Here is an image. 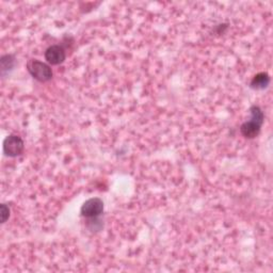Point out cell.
Here are the masks:
<instances>
[{
    "mask_svg": "<svg viewBox=\"0 0 273 273\" xmlns=\"http://www.w3.org/2000/svg\"><path fill=\"white\" fill-rule=\"evenodd\" d=\"M81 215L85 218H95L103 214L104 202L99 198H93L84 202L81 207Z\"/></svg>",
    "mask_w": 273,
    "mask_h": 273,
    "instance_id": "7a4b0ae2",
    "label": "cell"
},
{
    "mask_svg": "<svg viewBox=\"0 0 273 273\" xmlns=\"http://www.w3.org/2000/svg\"><path fill=\"white\" fill-rule=\"evenodd\" d=\"M28 70L30 75L41 82L49 81L52 78L51 68L44 62L38 60H31L28 63Z\"/></svg>",
    "mask_w": 273,
    "mask_h": 273,
    "instance_id": "6da1fadb",
    "label": "cell"
},
{
    "mask_svg": "<svg viewBox=\"0 0 273 273\" xmlns=\"http://www.w3.org/2000/svg\"><path fill=\"white\" fill-rule=\"evenodd\" d=\"M24 141L17 136H9L4 142V152L9 157L20 156L24 151Z\"/></svg>",
    "mask_w": 273,
    "mask_h": 273,
    "instance_id": "3957f363",
    "label": "cell"
},
{
    "mask_svg": "<svg viewBox=\"0 0 273 273\" xmlns=\"http://www.w3.org/2000/svg\"><path fill=\"white\" fill-rule=\"evenodd\" d=\"M270 83V77L267 73H258L255 75L251 81V87L254 90H262Z\"/></svg>",
    "mask_w": 273,
    "mask_h": 273,
    "instance_id": "8992f818",
    "label": "cell"
},
{
    "mask_svg": "<svg viewBox=\"0 0 273 273\" xmlns=\"http://www.w3.org/2000/svg\"><path fill=\"white\" fill-rule=\"evenodd\" d=\"M65 51L60 45H52L45 51V59L51 65L61 64L65 60Z\"/></svg>",
    "mask_w": 273,
    "mask_h": 273,
    "instance_id": "277c9868",
    "label": "cell"
},
{
    "mask_svg": "<svg viewBox=\"0 0 273 273\" xmlns=\"http://www.w3.org/2000/svg\"><path fill=\"white\" fill-rule=\"evenodd\" d=\"M261 125L262 124H260V123L251 119L250 121L243 123L240 127V131L243 137L248 139H253L258 136Z\"/></svg>",
    "mask_w": 273,
    "mask_h": 273,
    "instance_id": "5b68a950",
    "label": "cell"
},
{
    "mask_svg": "<svg viewBox=\"0 0 273 273\" xmlns=\"http://www.w3.org/2000/svg\"><path fill=\"white\" fill-rule=\"evenodd\" d=\"M15 64V59L11 55H7L2 58V70L5 73V70L11 69Z\"/></svg>",
    "mask_w": 273,
    "mask_h": 273,
    "instance_id": "52a82bcc",
    "label": "cell"
},
{
    "mask_svg": "<svg viewBox=\"0 0 273 273\" xmlns=\"http://www.w3.org/2000/svg\"><path fill=\"white\" fill-rule=\"evenodd\" d=\"M10 217V209L7 207L5 204L2 205V222L5 223Z\"/></svg>",
    "mask_w": 273,
    "mask_h": 273,
    "instance_id": "ba28073f",
    "label": "cell"
}]
</instances>
